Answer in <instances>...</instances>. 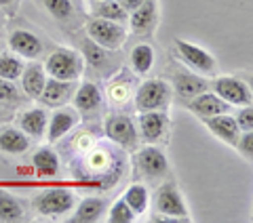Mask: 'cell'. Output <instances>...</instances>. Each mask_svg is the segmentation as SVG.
<instances>
[{
  "label": "cell",
  "mask_w": 253,
  "mask_h": 223,
  "mask_svg": "<svg viewBox=\"0 0 253 223\" xmlns=\"http://www.w3.org/2000/svg\"><path fill=\"white\" fill-rule=\"evenodd\" d=\"M173 97V89L163 78H150L135 91V108L139 112H165Z\"/></svg>",
  "instance_id": "obj_1"
},
{
  "label": "cell",
  "mask_w": 253,
  "mask_h": 223,
  "mask_svg": "<svg viewBox=\"0 0 253 223\" xmlns=\"http://www.w3.org/2000/svg\"><path fill=\"white\" fill-rule=\"evenodd\" d=\"M84 70V59L81 53L70 49H57L53 51L44 61V72L49 78L57 80H78Z\"/></svg>",
  "instance_id": "obj_2"
},
{
  "label": "cell",
  "mask_w": 253,
  "mask_h": 223,
  "mask_svg": "<svg viewBox=\"0 0 253 223\" xmlns=\"http://www.w3.org/2000/svg\"><path fill=\"white\" fill-rule=\"evenodd\" d=\"M154 209L156 213H161L158 219L163 221H190L188 204L173 183H163L154 192Z\"/></svg>",
  "instance_id": "obj_3"
},
{
  "label": "cell",
  "mask_w": 253,
  "mask_h": 223,
  "mask_svg": "<svg viewBox=\"0 0 253 223\" xmlns=\"http://www.w3.org/2000/svg\"><path fill=\"white\" fill-rule=\"evenodd\" d=\"M86 34H89V38L95 44H99L106 51L121 49L126 40V30L123 28V23L101 17H93L86 23Z\"/></svg>",
  "instance_id": "obj_4"
},
{
  "label": "cell",
  "mask_w": 253,
  "mask_h": 223,
  "mask_svg": "<svg viewBox=\"0 0 253 223\" xmlns=\"http://www.w3.org/2000/svg\"><path fill=\"white\" fill-rule=\"evenodd\" d=\"M76 196L66 187H49L34 198V209L36 213L44 217H61L74 209Z\"/></svg>",
  "instance_id": "obj_5"
},
{
  "label": "cell",
  "mask_w": 253,
  "mask_h": 223,
  "mask_svg": "<svg viewBox=\"0 0 253 223\" xmlns=\"http://www.w3.org/2000/svg\"><path fill=\"white\" fill-rule=\"evenodd\" d=\"M209 89L217 95L219 99H224L228 106H251L253 95L251 86L247 82H243L236 76H217L209 82Z\"/></svg>",
  "instance_id": "obj_6"
},
{
  "label": "cell",
  "mask_w": 253,
  "mask_h": 223,
  "mask_svg": "<svg viewBox=\"0 0 253 223\" xmlns=\"http://www.w3.org/2000/svg\"><path fill=\"white\" fill-rule=\"evenodd\" d=\"M135 164H137L139 173L144 175L148 181H158V179L167 177V173H169L167 156H165V152L161 148L152 146V143L146 148H141L135 154Z\"/></svg>",
  "instance_id": "obj_7"
},
{
  "label": "cell",
  "mask_w": 253,
  "mask_h": 223,
  "mask_svg": "<svg viewBox=\"0 0 253 223\" xmlns=\"http://www.w3.org/2000/svg\"><path fill=\"white\" fill-rule=\"evenodd\" d=\"M175 46H177L179 57L184 59V63L190 70L199 72V74H207V76H211V74H215L217 72L215 57H213L211 53L205 51L203 46L194 44V42H188V40H181V38L175 40Z\"/></svg>",
  "instance_id": "obj_8"
},
{
  "label": "cell",
  "mask_w": 253,
  "mask_h": 223,
  "mask_svg": "<svg viewBox=\"0 0 253 223\" xmlns=\"http://www.w3.org/2000/svg\"><path fill=\"white\" fill-rule=\"evenodd\" d=\"M106 135L110 141L118 143L121 148L126 149H135L137 141H139V133H137V126L133 122V118L129 116H112L106 120Z\"/></svg>",
  "instance_id": "obj_9"
},
{
  "label": "cell",
  "mask_w": 253,
  "mask_h": 223,
  "mask_svg": "<svg viewBox=\"0 0 253 223\" xmlns=\"http://www.w3.org/2000/svg\"><path fill=\"white\" fill-rule=\"evenodd\" d=\"M158 23V4L156 0H144L129 15V28L135 36H152Z\"/></svg>",
  "instance_id": "obj_10"
},
{
  "label": "cell",
  "mask_w": 253,
  "mask_h": 223,
  "mask_svg": "<svg viewBox=\"0 0 253 223\" xmlns=\"http://www.w3.org/2000/svg\"><path fill=\"white\" fill-rule=\"evenodd\" d=\"M169 131V118L165 112H141L139 114V124L137 133L146 143H161L167 137Z\"/></svg>",
  "instance_id": "obj_11"
},
{
  "label": "cell",
  "mask_w": 253,
  "mask_h": 223,
  "mask_svg": "<svg viewBox=\"0 0 253 223\" xmlns=\"http://www.w3.org/2000/svg\"><path fill=\"white\" fill-rule=\"evenodd\" d=\"M232 106H228L224 99H219L213 91H203L199 93L196 97H192L188 101V110L196 114L203 120V118H211V116H217V114H224V112H230Z\"/></svg>",
  "instance_id": "obj_12"
},
{
  "label": "cell",
  "mask_w": 253,
  "mask_h": 223,
  "mask_svg": "<svg viewBox=\"0 0 253 223\" xmlns=\"http://www.w3.org/2000/svg\"><path fill=\"white\" fill-rule=\"evenodd\" d=\"M9 46L21 59H36L42 55V40L30 30H15L9 36Z\"/></svg>",
  "instance_id": "obj_13"
},
{
  "label": "cell",
  "mask_w": 253,
  "mask_h": 223,
  "mask_svg": "<svg viewBox=\"0 0 253 223\" xmlns=\"http://www.w3.org/2000/svg\"><path fill=\"white\" fill-rule=\"evenodd\" d=\"M78 124V112L76 110H70V108H61L57 110L53 116H49V122H46V141L55 143L59 141L61 137L74 129Z\"/></svg>",
  "instance_id": "obj_14"
},
{
  "label": "cell",
  "mask_w": 253,
  "mask_h": 223,
  "mask_svg": "<svg viewBox=\"0 0 253 223\" xmlns=\"http://www.w3.org/2000/svg\"><path fill=\"white\" fill-rule=\"evenodd\" d=\"M203 122L209 129V133L215 135L219 141H224L228 146L234 148V143L241 135V129H239V124H236L234 116L224 112V114H217V116H211V118H203Z\"/></svg>",
  "instance_id": "obj_15"
},
{
  "label": "cell",
  "mask_w": 253,
  "mask_h": 223,
  "mask_svg": "<svg viewBox=\"0 0 253 223\" xmlns=\"http://www.w3.org/2000/svg\"><path fill=\"white\" fill-rule=\"evenodd\" d=\"M76 80H57V78H46L44 82V89L41 93V97L46 106H53V108H59L63 103H68L70 97L74 95L76 86H74Z\"/></svg>",
  "instance_id": "obj_16"
},
{
  "label": "cell",
  "mask_w": 253,
  "mask_h": 223,
  "mask_svg": "<svg viewBox=\"0 0 253 223\" xmlns=\"http://www.w3.org/2000/svg\"><path fill=\"white\" fill-rule=\"evenodd\" d=\"M30 149V137L15 126H0V152L17 156Z\"/></svg>",
  "instance_id": "obj_17"
},
{
  "label": "cell",
  "mask_w": 253,
  "mask_h": 223,
  "mask_svg": "<svg viewBox=\"0 0 253 223\" xmlns=\"http://www.w3.org/2000/svg\"><path fill=\"white\" fill-rule=\"evenodd\" d=\"M46 122H49V112L44 108L28 110L19 116V129L26 133L30 139H41L46 131Z\"/></svg>",
  "instance_id": "obj_18"
},
{
  "label": "cell",
  "mask_w": 253,
  "mask_h": 223,
  "mask_svg": "<svg viewBox=\"0 0 253 223\" xmlns=\"http://www.w3.org/2000/svg\"><path fill=\"white\" fill-rule=\"evenodd\" d=\"M21 89L26 95H30L32 99H38L41 97V93L44 89V82H46V72L42 66H38V63H32V66L23 68L21 76Z\"/></svg>",
  "instance_id": "obj_19"
},
{
  "label": "cell",
  "mask_w": 253,
  "mask_h": 223,
  "mask_svg": "<svg viewBox=\"0 0 253 223\" xmlns=\"http://www.w3.org/2000/svg\"><path fill=\"white\" fill-rule=\"evenodd\" d=\"M106 213V200L104 198H97V196H91V198H84V200L78 204L76 213L72 215V221L74 223H93V221H99Z\"/></svg>",
  "instance_id": "obj_20"
},
{
  "label": "cell",
  "mask_w": 253,
  "mask_h": 223,
  "mask_svg": "<svg viewBox=\"0 0 253 223\" xmlns=\"http://www.w3.org/2000/svg\"><path fill=\"white\" fill-rule=\"evenodd\" d=\"M74 103L78 112H93L101 106V91L97 84L93 82H83L74 91Z\"/></svg>",
  "instance_id": "obj_21"
},
{
  "label": "cell",
  "mask_w": 253,
  "mask_h": 223,
  "mask_svg": "<svg viewBox=\"0 0 253 223\" xmlns=\"http://www.w3.org/2000/svg\"><path fill=\"white\" fill-rule=\"evenodd\" d=\"M129 63H131V70L137 76L150 74V70L154 68V49L150 44H135L131 49Z\"/></svg>",
  "instance_id": "obj_22"
},
{
  "label": "cell",
  "mask_w": 253,
  "mask_h": 223,
  "mask_svg": "<svg viewBox=\"0 0 253 223\" xmlns=\"http://www.w3.org/2000/svg\"><path fill=\"white\" fill-rule=\"evenodd\" d=\"M123 200L126 202V206H129V209L135 213V217H137V215H144L148 211L150 192H148V187L144 186V183H133V186L126 187Z\"/></svg>",
  "instance_id": "obj_23"
},
{
  "label": "cell",
  "mask_w": 253,
  "mask_h": 223,
  "mask_svg": "<svg viewBox=\"0 0 253 223\" xmlns=\"http://www.w3.org/2000/svg\"><path fill=\"white\" fill-rule=\"evenodd\" d=\"M175 89H177V95L181 99H192L199 93L207 91L209 82L205 80V78L196 76V74H179L177 82H175Z\"/></svg>",
  "instance_id": "obj_24"
},
{
  "label": "cell",
  "mask_w": 253,
  "mask_h": 223,
  "mask_svg": "<svg viewBox=\"0 0 253 223\" xmlns=\"http://www.w3.org/2000/svg\"><path fill=\"white\" fill-rule=\"evenodd\" d=\"M32 164H34V169L41 175L53 177L59 171V156L51 148H41V149H36L34 158H32Z\"/></svg>",
  "instance_id": "obj_25"
},
{
  "label": "cell",
  "mask_w": 253,
  "mask_h": 223,
  "mask_svg": "<svg viewBox=\"0 0 253 223\" xmlns=\"http://www.w3.org/2000/svg\"><path fill=\"white\" fill-rule=\"evenodd\" d=\"M93 13H95V17L118 21V23H123L126 19V15H129V11L125 9V4L121 0H101V2H93Z\"/></svg>",
  "instance_id": "obj_26"
},
{
  "label": "cell",
  "mask_w": 253,
  "mask_h": 223,
  "mask_svg": "<svg viewBox=\"0 0 253 223\" xmlns=\"http://www.w3.org/2000/svg\"><path fill=\"white\" fill-rule=\"evenodd\" d=\"M23 61L19 55H15V53H2L0 55V78L2 80H19V76H21V72H23Z\"/></svg>",
  "instance_id": "obj_27"
},
{
  "label": "cell",
  "mask_w": 253,
  "mask_h": 223,
  "mask_svg": "<svg viewBox=\"0 0 253 223\" xmlns=\"http://www.w3.org/2000/svg\"><path fill=\"white\" fill-rule=\"evenodd\" d=\"M23 219V206L15 196L9 192H0V221H21Z\"/></svg>",
  "instance_id": "obj_28"
},
{
  "label": "cell",
  "mask_w": 253,
  "mask_h": 223,
  "mask_svg": "<svg viewBox=\"0 0 253 223\" xmlns=\"http://www.w3.org/2000/svg\"><path fill=\"white\" fill-rule=\"evenodd\" d=\"M133 95L131 91V80H125V76L114 78L112 82L108 84V97L116 106H123V103L129 101V97Z\"/></svg>",
  "instance_id": "obj_29"
},
{
  "label": "cell",
  "mask_w": 253,
  "mask_h": 223,
  "mask_svg": "<svg viewBox=\"0 0 253 223\" xmlns=\"http://www.w3.org/2000/svg\"><path fill=\"white\" fill-rule=\"evenodd\" d=\"M86 166H89V171L95 175L108 173L110 166H112V156H110L106 149H95L93 152V148H91L89 156H86Z\"/></svg>",
  "instance_id": "obj_30"
},
{
  "label": "cell",
  "mask_w": 253,
  "mask_h": 223,
  "mask_svg": "<svg viewBox=\"0 0 253 223\" xmlns=\"http://www.w3.org/2000/svg\"><path fill=\"white\" fill-rule=\"evenodd\" d=\"M44 9L49 11L51 17H55L57 21H66L72 17L74 13V4L72 0H42Z\"/></svg>",
  "instance_id": "obj_31"
},
{
  "label": "cell",
  "mask_w": 253,
  "mask_h": 223,
  "mask_svg": "<svg viewBox=\"0 0 253 223\" xmlns=\"http://www.w3.org/2000/svg\"><path fill=\"white\" fill-rule=\"evenodd\" d=\"M108 221L110 223H131V221H135V213H133L129 206H126V202L121 198V200H116L112 206H110Z\"/></svg>",
  "instance_id": "obj_32"
},
{
  "label": "cell",
  "mask_w": 253,
  "mask_h": 223,
  "mask_svg": "<svg viewBox=\"0 0 253 223\" xmlns=\"http://www.w3.org/2000/svg\"><path fill=\"white\" fill-rule=\"evenodd\" d=\"M84 57L86 61H91L93 66H104V61H106V49H101L99 44H95L91 38L84 42Z\"/></svg>",
  "instance_id": "obj_33"
},
{
  "label": "cell",
  "mask_w": 253,
  "mask_h": 223,
  "mask_svg": "<svg viewBox=\"0 0 253 223\" xmlns=\"http://www.w3.org/2000/svg\"><path fill=\"white\" fill-rule=\"evenodd\" d=\"M19 101V91L11 80H2L0 78V103L2 106H13Z\"/></svg>",
  "instance_id": "obj_34"
},
{
  "label": "cell",
  "mask_w": 253,
  "mask_h": 223,
  "mask_svg": "<svg viewBox=\"0 0 253 223\" xmlns=\"http://www.w3.org/2000/svg\"><path fill=\"white\" fill-rule=\"evenodd\" d=\"M234 148L239 149V154L245 158V160H251L253 158V135H251V131H241Z\"/></svg>",
  "instance_id": "obj_35"
},
{
  "label": "cell",
  "mask_w": 253,
  "mask_h": 223,
  "mask_svg": "<svg viewBox=\"0 0 253 223\" xmlns=\"http://www.w3.org/2000/svg\"><path fill=\"white\" fill-rule=\"evenodd\" d=\"M234 120H236V124H239L241 131H251L253 129V110H251V106H243L239 112H236Z\"/></svg>",
  "instance_id": "obj_36"
},
{
  "label": "cell",
  "mask_w": 253,
  "mask_h": 223,
  "mask_svg": "<svg viewBox=\"0 0 253 223\" xmlns=\"http://www.w3.org/2000/svg\"><path fill=\"white\" fill-rule=\"evenodd\" d=\"M74 146H78V149H83V152H86V149H91L95 146V137H91V135L86 133H81L78 137L74 139Z\"/></svg>",
  "instance_id": "obj_37"
},
{
  "label": "cell",
  "mask_w": 253,
  "mask_h": 223,
  "mask_svg": "<svg viewBox=\"0 0 253 223\" xmlns=\"http://www.w3.org/2000/svg\"><path fill=\"white\" fill-rule=\"evenodd\" d=\"M121 2L125 4V9H126V11H133L135 6H139L141 2H144V0H121Z\"/></svg>",
  "instance_id": "obj_38"
},
{
  "label": "cell",
  "mask_w": 253,
  "mask_h": 223,
  "mask_svg": "<svg viewBox=\"0 0 253 223\" xmlns=\"http://www.w3.org/2000/svg\"><path fill=\"white\" fill-rule=\"evenodd\" d=\"M15 4H17V0H0V9H6V11L15 9Z\"/></svg>",
  "instance_id": "obj_39"
},
{
  "label": "cell",
  "mask_w": 253,
  "mask_h": 223,
  "mask_svg": "<svg viewBox=\"0 0 253 223\" xmlns=\"http://www.w3.org/2000/svg\"><path fill=\"white\" fill-rule=\"evenodd\" d=\"M2 23H4V17H2V15H0V28H2Z\"/></svg>",
  "instance_id": "obj_40"
},
{
  "label": "cell",
  "mask_w": 253,
  "mask_h": 223,
  "mask_svg": "<svg viewBox=\"0 0 253 223\" xmlns=\"http://www.w3.org/2000/svg\"><path fill=\"white\" fill-rule=\"evenodd\" d=\"M91 2H101V0H91Z\"/></svg>",
  "instance_id": "obj_41"
}]
</instances>
